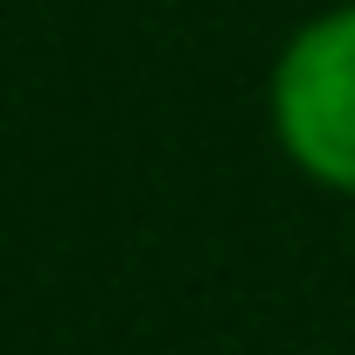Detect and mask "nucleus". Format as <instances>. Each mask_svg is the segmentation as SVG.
<instances>
[{
	"label": "nucleus",
	"instance_id": "1",
	"mask_svg": "<svg viewBox=\"0 0 355 355\" xmlns=\"http://www.w3.org/2000/svg\"><path fill=\"white\" fill-rule=\"evenodd\" d=\"M272 146L300 182L327 196H355V0L306 15L265 77Z\"/></svg>",
	"mask_w": 355,
	"mask_h": 355
}]
</instances>
